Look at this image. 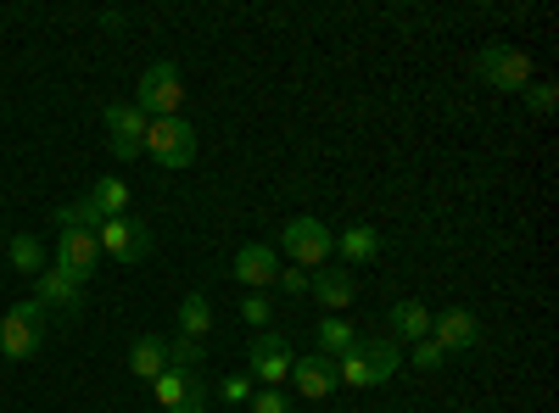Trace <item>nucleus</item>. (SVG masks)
<instances>
[{
	"instance_id": "nucleus-1",
	"label": "nucleus",
	"mask_w": 559,
	"mask_h": 413,
	"mask_svg": "<svg viewBox=\"0 0 559 413\" xmlns=\"http://www.w3.org/2000/svg\"><path fill=\"white\" fill-rule=\"evenodd\" d=\"M397 369H403L397 341H358L347 357H336V386H347V391H376V386H386Z\"/></svg>"
},
{
	"instance_id": "nucleus-2",
	"label": "nucleus",
	"mask_w": 559,
	"mask_h": 413,
	"mask_svg": "<svg viewBox=\"0 0 559 413\" xmlns=\"http://www.w3.org/2000/svg\"><path fill=\"white\" fill-rule=\"evenodd\" d=\"M280 252H286L297 268H324V257L336 252V235H331V223L302 212V218H286L280 223Z\"/></svg>"
},
{
	"instance_id": "nucleus-3",
	"label": "nucleus",
	"mask_w": 559,
	"mask_h": 413,
	"mask_svg": "<svg viewBox=\"0 0 559 413\" xmlns=\"http://www.w3.org/2000/svg\"><path fill=\"white\" fill-rule=\"evenodd\" d=\"M39 347H45V307L34 296L12 302L7 318H0V357H7V363H28Z\"/></svg>"
},
{
	"instance_id": "nucleus-4",
	"label": "nucleus",
	"mask_w": 559,
	"mask_h": 413,
	"mask_svg": "<svg viewBox=\"0 0 559 413\" xmlns=\"http://www.w3.org/2000/svg\"><path fill=\"white\" fill-rule=\"evenodd\" d=\"M134 107L146 112V118H179V107H185L179 68L174 62H152L146 73H140V84H134Z\"/></svg>"
},
{
	"instance_id": "nucleus-5",
	"label": "nucleus",
	"mask_w": 559,
	"mask_h": 413,
	"mask_svg": "<svg viewBox=\"0 0 559 413\" xmlns=\"http://www.w3.org/2000/svg\"><path fill=\"white\" fill-rule=\"evenodd\" d=\"M146 157L157 168H191L197 162V129L185 118H152L146 123Z\"/></svg>"
},
{
	"instance_id": "nucleus-6",
	"label": "nucleus",
	"mask_w": 559,
	"mask_h": 413,
	"mask_svg": "<svg viewBox=\"0 0 559 413\" xmlns=\"http://www.w3.org/2000/svg\"><path fill=\"white\" fill-rule=\"evenodd\" d=\"M96 246H102V257L134 268V263H146V257H152V229L140 223L134 212H123V218H107V223L96 229Z\"/></svg>"
},
{
	"instance_id": "nucleus-7",
	"label": "nucleus",
	"mask_w": 559,
	"mask_h": 413,
	"mask_svg": "<svg viewBox=\"0 0 559 413\" xmlns=\"http://www.w3.org/2000/svg\"><path fill=\"white\" fill-rule=\"evenodd\" d=\"M476 73H481L492 89H526V84H532V57L521 51V45H509V39H492V45H481Z\"/></svg>"
},
{
	"instance_id": "nucleus-8",
	"label": "nucleus",
	"mask_w": 559,
	"mask_h": 413,
	"mask_svg": "<svg viewBox=\"0 0 559 413\" xmlns=\"http://www.w3.org/2000/svg\"><path fill=\"white\" fill-rule=\"evenodd\" d=\"M152 391H157L163 413H207V402H213V386L202 380V369H163L152 380Z\"/></svg>"
},
{
	"instance_id": "nucleus-9",
	"label": "nucleus",
	"mask_w": 559,
	"mask_h": 413,
	"mask_svg": "<svg viewBox=\"0 0 559 413\" xmlns=\"http://www.w3.org/2000/svg\"><path fill=\"white\" fill-rule=\"evenodd\" d=\"M146 112H140L134 101H112L107 107V151L118 162H134V157H146Z\"/></svg>"
},
{
	"instance_id": "nucleus-10",
	"label": "nucleus",
	"mask_w": 559,
	"mask_h": 413,
	"mask_svg": "<svg viewBox=\"0 0 559 413\" xmlns=\"http://www.w3.org/2000/svg\"><path fill=\"white\" fill-rule=\"evenodd\" d=\"M292 341L286 336H274V330H258L252 336V347H247V375L258 380V386H280L292 375Z\"/></svg>"
},
{
	"instance_id": "nucleus-11",
	"label": "nucleus",
	"mask_w": 559,
	"mask_h": 413,
	"mask_svg": "<svg viewBox=\"0 0 559 413\" xmlns=\"http://www.w3.org/2000/svg\"><path fill=\"white\" fill-rule=\"evenodd\" d=\"M431 341L453 357V352H476L481 347V318L471 307H442L431 313Z\"/></svg>"
},
{
	"instance_id": "nucleus-12",
	"label": "nucleus",
	"mask_w": 559,
	"mask_h": 413,
	"mask_svg": "<svg viewBox=\"0 0 559 413\" xmlns=\"http://www.w3.org/2000/svg\"><path fill=\"white\" fill-rule=\"evenodd\" d=\"M96 263H102V246H96V235L90 229H62V241H57V274H68L73 286H90V274H96Z\"/></svg>"
},
{
	"instance_id": "nucleus-13",
	"label": "nucleus",
	"mask_w": 559,
	"mask_h": 413,
	"mask_svg": "<svg viewBox=\"0 0 559 413\" xmlns=\"http://www.w3.org/2000/svg\"><path fill=\"white\" fill-rule=\"evenodd\" d=\"M34 302H39L45 313L79 318V313H84V286H73L68 274H57V268H45V274H34Z\"/></svg>"
},
{
	"instance_id": "nucleus-14",
	"label": "nucleus",
	"mask_w": 559,
	"mask_h": 413,
	"mask_svg": "<svg viewBox=\"0 0 559 413\" xmlns=\"http://www.w3.org/2000/svg\"><path fill=\"white\" fill-rule=\"evenodd\" d=\"M229 274H236L247 291H269L274 274H280V252H274L269 241H247V246L236 252V263H229Z\"/></svg>"
},
{
	"instance_id": "nucleus-15",
	"label": "nucleus",
	"mask_w": 559,
	"mask_h": 413,
	"mask_svg": "<svg viewBox=\"0 0 559 413\" xmlns=\"http://www.w3.org/2000/svg\"><path fill=\"white\" fill-rule=\"evenodd\" d=\"M286 380H292L308 402H324V397L342 391V386H336V363L319 357V352H313V357H292V375H286Z\"/></svg>"
},
{
	"instance_id": "nucleus-16",
	"label": "nucleus",
	"mask_w": 559,
	"mask_h": 413,
	"mask_svg": "<svg viewBox=\"0 0 559 413\" xmlns=\"http://www.w3.org/2000/svg\"><path fill=\"white\" fill-rule=\"evenodd\" d=\"M308 291L319 296V307H331V313H347V307L358 302L353 268H313V274H308Z\"/></svg>"
},
{
	"instance_id": "nucleus-17",
	"label": "nucleus",
	"mask_w": 559,
	"mask_h": 413,
	"mask_svg": "<svg viewBox=\"0 0 559 413\" xmlns=\"http://www.w3.org/2000/svg\"><path fill=\"white\" fill-rule=\"evenodd\" d=\"M336 257L342 268H364V263H376L381 257V235L369 223H347L342 235H336Z\"/></svg>"
},
{
	"instance_id": "nucleus-18",
	"label": "nucleus",
	"mask_w": 559,
	"mask_h": 413,
	"mask_svg": "<svg viewBox=\"0 0 559 413\" xmlns=\"http://www.w3.org/2000/svg\"><path fill=\"white\" fill-rule=\"evenodd\" d=\"M313 347H319V357H331V363H336V357H347V352L358 347V330L347 325L342 313H324L319 325H313Z\"/></svg>"
},
{
	"instance_id": "nucleus-19",
	"label": "nucleus",
	"mask_w": 559,
	"mask_h": 413,
	"mask_svg": "<svg viewBox=\"0 0 559 413\" xmlns=\"http://www.w3.org/2000/svg\"><path fill=\"white\" fill-rule=\"evenodd\" d=\"M426 336H431V307L414 296L392 302V336L386 341H426Z\"/></svg>"
},
{
	"instance_id": "nucleus-20",
	"label": "nucleus",
	"mask_w": 559,
	"mask_h": 413,
	"mask_svg": "<svg viewBox=\"0 0 559 413\" xmlns=\"http://www.w3.org/2000/svg\"><path fill=\"white\" fill-rule=\"evenodd\" d=\"M168 369V341L163 336H140L134 347H129V375L134 380H157Z\"/></svg>"
},
{
	"instance_id": "nucleus-21",
	"label": "nucleus",
	"mask_w": 559,
	"mask_h": 413,
	"mask_svg": "<svg viewBox=\"0 0 559 413\" xmlns=\"http://www.w3.org/2000/svg\"><path fill=\"white\" fill-rule=\"evenodd\" d=\"M174 318H179V336H191V341H202V336L213 330V302H207L202 291H191V296L179 302V313H174Z\"/></svg>"
},
{
	"instance_id": "nucleus-22",
	"label": "nucleus",
	"mask_w": 559,
	"mask_h": 413,
	"mask_svg": "<svg viewBox=\"0 0 559 413\" xmlns=\"http://www.w3.org/2000/svg\"><path fill=\"white\" fill-rule=\"evenodd\" d=\"M84 196H90V207H96L102 218H123L129 212V185H123V179H96Z\"/></svg>"
},
{
	"instance_id": "nucleus-23",
	"label": "nucleus",
	"mask_w": 559,
	"mask_h": 413,
	"mask_svg": "<svg viewBox=\"0 0 559 413\" xmlns=\"http://www.w3.org/2000/svg\"><path fill=\"white\" fill-rule=\"evenodd\" d=\"M7 257H12V268H17V274H28V280H34V274H45V246L28 235V229L7 241Z\"/></svg>"
},
{
	"instance_id": "nucleus-24",
	"label": "nucleus",
	"mask_w": 559,
	"mask_h": 413,
	"mask_svg": "<svg viewBox=\"0 0 559 413\" xmlns=\"http://www.w3.org/2000/svg\"><path fill=\"white\" fill-rule=\"evenodd\" d=\"M202 357H207V347L191 341V336H174L168 341V369H202Z\"/></svg>"
},
{
	"instance_id": "nucleus-25",
	"label": "nucleus",
	"mask_w": 559,
	"mask_h": 413,
	"mask_svg": "<svg viewBox=\"0 0 559 413\" xmlns=\"http://www.w3.org/2000/svg\"><path fill=\"white\" fill-rule=\"evenodd\" d=\"M241 318L252 325V336H258V330H269V318H274L269 296H263V291H247V302H241Z\"/></svg>"
},
{
	"instance_id": "nucleus-26",
	"label": "nucleus",
	"mask_w": 559,
	"mask_h": 413,
	"mask_svg": "<svg viewBox=\"0 0 559 413\" xmlns=\"http://www.w3.org/2000/svg\"><path fill=\"white\" fill-rule=\"evenodd\" d=\"M247 408H252V413H292V397L280 391V386H258Z\"/></svg>"
},
{
	"instance_id": "nucleus-27",
	"label": "nucleus",
	"mask_w": 559,
	"mask_h": 413,
	"mask_svg": "<svg viewBox=\"0 0 559 413\" xmlns=\"http://www.w3.org/2000/svg\"><path fill=\"white\" fill-rule=\"evenodd\" d=\"M252 391H258L252 375H224L218 380V402H252Z\"/></svg>"
},
{
	"instance_id": "nucleus-28",
	"label": "nucleus",
	"mask_w": 559,
	"mask_h": 413,
	"mask_svg": "<svg viewBox=\"0 0 559 413\" xmlns=\"http://www.w3.org/2000/svg\"><path fill=\"white\" fill-rule=\"evenodd\" d=\"M408 363H414V369H442V363H448V352H442V347L426 336V341H414V357H408Z\"/></svg>"
},
{
	"instance_id": "nucleus-29",
	"label": "nucleus",
	"mask_w": 559,
	"mask_h": 413,
	"mask_svg": "<svg viewBox=\"0 0 559 413\" xmlns=\"http://www.w3.org/2000/svg\"><path fill=\"white\" fill-rule=\"evenodd\" d=\"M521 96L532 101V112H554V84H548V78H532Z\"/></svg>"
},
{
	"instance_id": "nucleus-30",
	"label": "nucleus",
	"mask_w": 559,
	"mask_h": 413,
	"mask_svg": "<svg viewBox=\"0 0 559 413\" xmlns=\"http://www.w3.org/2000/svg\"><path fill=\"white\" fill-rule=\"evenodd\" d=\"M274 286L286 291V296H302V291H308V268H297V263H292V268H280V274H274Z\"/></svg>"
}]
</instances>
